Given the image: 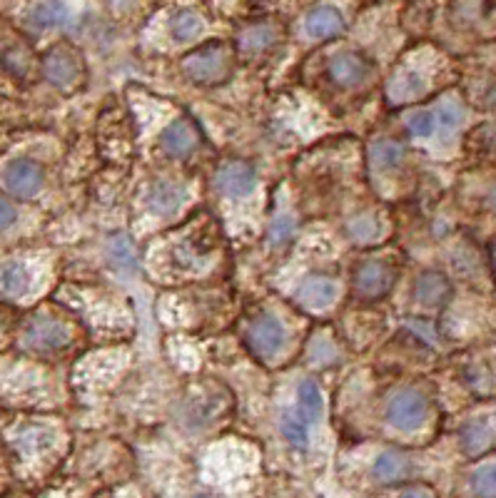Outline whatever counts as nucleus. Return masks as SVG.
Returning a JSON list of instances; mask_svg holds the SVG:
<instances>
[{
    "label": "nucleus",
    "mask_w": 496,
    "mask_h": 498,
    "mask_svg": "<svg viewBox=\"0 0 496 498\" xmlns=\"http://www.w3.org/2000/svg\"><path fill=\"white\" fill-rule=\"evenodd\" d=\"M182 70L192 83L200 85H214L230 78L232 73V57L225 43H207L197 50H192L190 56L182 60Z\"/></svg>",
    "instance_id": "obj_1"
},
{
    "label": "nucleus",
    "mask_w": 496,
    "mask_h": 498,
    "mask_svg": "<svg viewBox=\"0 0 496 498\" xmlns=\"http://www.w3.org/2000/svg\"><path fill=\"white\" fill-rule=\"evenodd\" d=\"M43 73H46L48 83H53L56 88H78L83 80V60H80L78 50L70 48L68 43L53 45L43 57Z\"/></svg>",
    "instance_id": "obj_2"
},
{
    "label": "nucleus",
    "mask_w": 496,
    "mask_h": 498,
    "mask_svg": "<svg viewBox=\"0 0 496 498\" xmlns=\"http://www.w3.org/2000/svg\"><path fill=\"white\" fill-rule=\"evenodd\" d=\"M424 416H427V401L419 391H399L387 406V419L399 432L419 429Z\"/></svg>",
    "instance_id": "obj_3"
},
{
    "label": "nucleus",
    "mask_w": 496,
    "mask_h": 498,
    "mask_svg": "<svg viewBox=\"0 0 496 498\" xmlns=\"http://www.w3.org/2000/svg\"><path fill=\"white\" fill-rule=\"evenodd\" d=\"M3 185L15 197L30 199L43 188V170L33 160H13L3 170Z\"/></svg>",
    "instance_id": "obj_4"
},
{
    "label": "nucleus",
    "mask_w": 496,
    "mask_h": 498,
    "mask_svg": "<svg viewBox=\"0 0 496 498\" xmlns=\"http://www.w3.org/2000/svg\"><path fill=\"white\" fill-rule=\"evenodd\" d=\"M284 342V329L280 321L270 317V314H262L257 319L249 324L248 329V344L249 349L257 356H272L280 352V346Z\"/></svg>",
    "instance_id": "obj_5"
},
{
    "label": "nucleus",
    "mask_w": 496,
    "mask_h": 498,
    "mask_svg": "<svg viewBox=\"0 0 496 498\" xmlns=\"http://www.w3.org/2000/svg\"><path fill=\"white\" fill-rule=\"evenodd\" d=\"M214 185L227 197H248L257 185V178H255V170L245 162H227L217 170Z\"/></svg>",
    "instance_id": "obj_6"
},
{
    "label": "nucleus",
    "mask_w": 496,
    "mask_h": 498,
    "mask_svg": "<svg viewBox=\"0 0 496 498\" xmlns=\"http://www.w3.org/2000/svg\"><path fill=\"white\" fill-rule=\"evenodd\" d=\"M329 75L335 78V83L344 85V88H354L360 85L361 80L370 75V66L367 60L357 53H339L332 57L329 63Z\"/></svg>",
    "instance_id": "obj_7"
},
{
    "label": "nucleus",
    "mask_w": 496,
    "mask_h": 498,
    "mask_svg": "<svg viewBox=\"0 0 496 498\" xmlns=\"http://www.w3.org/2000/svg\"><path fill=\"white\" fill-rule=\"evenodd\" d=\"M392 284V275L389 269L379 262H364L357 269V277H354V287L357 294L364 299H377L382 297L384 292Z\"/></svg>",
    "instance_id": "obj_8"
},
{
    "label": "nucleus",
    "mask_w": 496,
    "mask_h": 498,
    "mask_svg": "<svg viewBox=\"0 0 496 498\" xmlns=\"http://www.w3.org/2000/svg\"><path fill=\"white\" fill-rule=\"evenodd\" d=\"M414 297L424 307H441V304H447L451 297L449 279L439 275V272H424L417 279V284H414Z\"/></svg>",
    "instance_id": "obj_9"
},
{
    "label": "nucleus",
    "mask_w": 496,
    "mask_h": 498,
    "mask_svg": "<svg viewBox=\"0 0 496 498\" xmlns=\"http://www.w3.org/2000/svg\"><path fill=\"white\" fill-rule=\"evenodd\" d=\"M25 336H28V346H33L38 352H50L68 342V332L53 319H35L28 327Z\"/></svg>",
    "instance_id": "obj_10"
},
{
    "label": "nucleus",
    "mask_w": 496,
    "mask_h": 498,
    "mask_svg": "<svg viewBox=\"0 0 496 498\" xmlns=\"http://www.w3.org/2000/svg\"><path fill=\"white\" fill-rule=\"evenodd\" d=\"M307 33L312 38H335L344 31V18L332 5H317L315 11L307 15Z\"/></svg>",
    "instance_id": "obj_11"
},
{
    "label": "nucleus",
    "mask_w": 496,
    "mask_h": 498,
    "mask_svg": "<svg viewBox=\"0 0 496 498\" xmlns=\"http://www.w3.org/2000/svg\"><path fill=\"white\" fill-rule=\"evenodd\" d=\"M160 143H162V150L172 157H182L190 153L195 143H197V133H195V127H192L187 120H178L170 125L168 130L162 133L160 137Z\"/></svg>",
    "instance_id": "obj_12"
},
{
    "label": "nucleus",
    "mask_w": 496,
    "mask_h": 498,
    "mask_svg": "<svg viewBox=\"0 0 496 498\" xmlns=\"http://www.w3.org/2000/svg\"><path fill=\"white\" fill-rule=\"evenodd\" d=\"M300 301L307 304V307H312V310H322V307H329L335 297H337V284L332 282L329 277H309L302 282V287H300Z\"/></svg>",
    "instance_id": "obj_13"
},
{
    "label": "nucleus",
    "mask_w": 496,
    "mask_h": 498,
    "mask_svg": "<svg viewBox=\"0 0 496 498\" xmlns=\"http://www.w3.org/2000/svg\"><path fill=\"white\" fill-rule=\"evenodd\" d=\"M182 197H185V192L180 188H175L172 182H155L147 192V207L155 214L168 217L172 212L180 210Z\"/></svg>",
    "instance_id": "obj_14"
},
{
    "label": "nucleus",
    "mask_w": 496,
    "mask_h": 498,
    "mask_svg": "<svg viewBox=\"0 0 496 498\" xmlns=\"http://www.w3.org/2000/svg\"><path fill=\"white\" fill-rule=\"evenodd\" d=\"M412 474V461L409 456L396 454V451H387L377 461H374V476L384 481V484H395L402 481Z\"/></svg>",
    "instance_id": "obj_15"
},
{
    "label": "nucleus",
    "mask_w": 496,
    "mask_h": 498,
    "mask_svg": "<svg viewBox=\"0 0 496 498\" xmlns=\"http://www.w3.org/2000/svg\"><path fill=\"white\" fill-rule=\"evenodd\" d=\"M297 416L305 421L307 426L309 424H315L319 419V414H322V391L317 387V381L312 379H305L302 384H300V391H297Z\"/></svg>",
    "instance_id": "obj_16"
},
{
    "label": "nucleus",
    "mask_w": 496,
    "mask_h": 498,
    "mask_svg": "<svg viewBox=\"0 0 496 498\" xmlns=\"http://www.w3.org/2000/svg\"><path fill=\"white\" fill-rule=\"evenodd\" d=\"M30 289V272L23 265H3L0 266V294L5 297H23Z\"/></svg>",
    "instance_id": "obj_17"
},
{
    "label": "nucleus",
    "mask_w": 496,
    "mask_h": 498,
    "mask_svg": "<svg viewBox=\"0 0 496 498\" xmlns=\"http://www.w3.org/2000/svg\"><path fill=\"white\" fill-rule=\"evenodd\" d=\"M489 443H492V432H489V426L482 424V421H469L462 429V446L469 456L486 451Z\"/></svg>",
    "instance_id": "obj_18"
},
{
    "label": "nucleus",
    "mask_w": 496,
    "mask_h": 498,
    "mask_svg": "<svg viewBox=\"0 0 496 498\" xmlns=\"http://www.w3.org/2000/svg\"><path fill=\"white\" fill-rule=\"evenodd\" d=\"M427 88V80L417 75V73H406V75H399L389 83V98L392 100H417L422 92Z\"/></svg>",
    "instance_id": "obj_19"
},
{
    "label": "nucleus",
    "mask_w": 496,
    "mask_h": 498,
    "mask_svg": "<svg viewBox=\"0 0 496 498\" xmlns=\"http://www.w3.org/2000/svg\"><path fill=\"white\" fill-rule=\"evenodd\" d=\"M170 33L175 40H192L203 33V18L195 11H180L170 22Z\"/></svg>",
    "instance_id": "obj_20"
},
{
    "label": "nucleus",
    "mask_w": 496,
    "mask_h": 498,
    "mask_svg": "<svg viewBox=\"0 0 496 498\" xmlns=\"http://www.w3.org/2000/svg\"><path fill=\"white\" fill-rule=\"evenodd\" d=\"M274 43V31L270 25H249L248 31L239 38V48L245 53H262Z\"/></svg>",
    "instance_id": "obj_21"
},
{
    "label": "nucleus",
    "mask_w": 496,
    "mask_h": 498,
    "mask_svg": "<svg viewBox=\"0 0 496 498\" xmlns=\"http://www.w3.org/2000/svg\"><path fill=\"white\" fill-rule=\"evenodd\" d=\"M280 429H283V436L287 441L292 443L294 449H300V451H307V426L305 421L300 419V416H294V414H284L283 421H280Z\"/></svg>",
    "instance_id": "obj_22"
},
{
    "label": "nucleus",
    "mask_w": 496,
    "mask_h": 498,
    "mask_svg": "<svg viewBox=\"0 0 496 498\" xmlns=\"http://www.w3.org/2000/svg\"><path fill=\"white\" fill-rule=\"evenodd\" d=\"M65 21H68V8L60 3H40L33 8V22L38 28L63 25Z\"/></svg>",
    "instance_id": "obj_23"
},
{
    "label": "nucleus",
    "mask_w": 496,
    "mask_h": 498,
    "mask_svg": "<svg viewBox=\"0 0 496 498\" xmlns=\"http://www.w3.org/2000/svg\"><path fill=\"white\" fill-rule=\"evenodd\" d=\"M402 157H405V150H402V144L395 143V140H379V143L372 144L374 165L395 167L402 162Z\"/></svg>",
    "instance_id": "obj_24"
},
{
    "label": "nucleus",
    "mask_w": 496,
    "mask_h": 498,
    "mask_svg": "<svg viewBox=\"0 0 496 498\" xmlns=\"http://www.w3.org/2000/svg\"><path fill=\"white\" fill-rule=\"evenodd\" d=\"M472 488L479 498H496V464L482 466L474 474Z\"/></svg>",
    "instance_id": "obj_25"
},
{
    "label": "nucleus",
    "mask_w": 496,
    "mask_h": 498,
    "mask_svg": "<svg viewBox=\"0 0 496 498\" xmlns=\"http://www.w3.org/2000/svg\"><path fill=\"white\" fill-rule=\"evenodd\" d=\"M406 130L414 137H429V135L434 133V115L431 112H414L406 120Z\"/></svg>",
    "instance_id": "obj_26"
},
{
    "label": "nucleus",
    "mask_w": 496,
    "mask_h": 498,
    "mask_svg": "<svg viewBox=\"0 0 496 498\" xmlns=\"http://www.w3.org/2000/svg\"><path fill=\"white\" fill-rule=\"evenodd\" d=\"M347 232H350V237H354V240H372L374 234H377V222L372 220V217H354V220L347 224Z\"/></svg>",
    "instance_id": "obj_27"
},
{
    "label": "nucleus",
    "mask_w": 496,
    "mask_h": 498,
    "mask_svg": "<svg viewBox=\"0 0 496 498\" xmlns=\"http://www.w3.org/2000/svg\"><path fill=\"white\" fill-rule=\"evenodd\" d=\"M292 232H294L292 220H290V217H280V220L272 224L270 237L274 240V242H284V240H290V237H292Z\"/></svg>",
    "instance_id": "obj_28"
},
{
    "label": "nucleus",
    "mask_w": 496,
    "mask_h": 498,
    "mask_svg": "<svg viewBox=\"0 0 496 498\" xmlns=\"http://www.w3.org/2000/svg\"><path fill=\"white\" fill-rule=\"evenodd\" d=\"M439 118H441V127L449 133V130H454V127L459 125V108H457V105H451V102H447V105H441L439 108Z\"/></svg>",
    "instance_id": "obj_29"
},
{
    "label": "nucleus",
    "mask_w": 496,
    "mask_h": 498,
    "mask_svg": "<svg viewBox=\"0 0 496 498\" xmlns=\"http://www.w3.org/2000/svg\"><path fill=\"white\" fill-rule=\"evenodd\" d=\"M13 222H15V210H13V205L8 199L0 197V232L3 230H8Z\"/></svg>",
    "instance_id": "obj_30"
},
{
    "label": "nucleus",
    "mask_w": 496,
    "mask_h": 498,
    "mask_svg": "<svg viewBox=\"0 0 496 498\" xmlns=\"http://www.w3.org/2000/svg\"><path fill=\"white\" fill-rule=\"evenodd\" d=\"M399 498H431V496L424 494V491H406V494H402Z\"/></svg>",
    "instance_id": "obj_31"
},
{
    "label": "nucleus",
    "mask_w": 496,
    "mask_h": 498,
    "mask_svg": "<svg viewBox=\"0 0 496 498\" xmlns=\"http://www.w3.org/2000/svg\"><path fill=\"white\" fill-rule=\"evenodd\" d=\"M489 205H492V210L496 212V189L492 192V195H489Z\"/></svg>",
    "instance_id": "obj_32"
},
{
    "label": "nucleus",
    "mask_w": 496,
    "mask_h": 498,
    "mask_svg": "<svg viewBox=\"0 0 496 498\" xmlns=\"http://www.w3.org/2000/svg\"><path fill=\"white\" fill-rule=\"evenodd\" d=\"M195 498H213V496H204V494H203V496H195Z\"/></svg>",
    "instance_id": "obj_33"
}]
</instances>
